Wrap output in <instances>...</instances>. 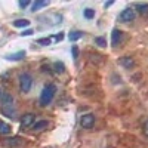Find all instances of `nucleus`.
Returning a JSON list of instances; mask_svg holds the SVG:
<instances>
[{"mask_svg":"<svg viewBox=\"0 0 148 148\" xmlns=\"http://www.w3.org/2000/svg\"><path fill=\"white\" fill-rule=\"evenodd\" d=\"M0 93H2V90H0Z\"/></svg>","mask_w":148,"mask_h":148,"instance_id":"cd10ccee","label":"nucleus"},{"mask_svg":"<svg viewBox=\"0 0 148 148\" xmlns=\"http://www.w3.org/2000/svg\"><path fill=\"white\" fill-rule=\"evenodd\" d=\"M53 39H55L56 42H61V40L64 39V33H59V34H56V36L53 37Z\"/></svg>","mask_w":148,"mask_h":148,"instance_id":"5701e85b","label":"nucleus"},{"mask_svg":"<svg viewBox=\"0 0 148 148\" xmlns=\"http://www.w3.org/2000/svg\"><path fill=\"white\" fill-rule=\"evenodd\" d=\"M117 62H119V65L125 67V68H132V67L135 65V61H133V58H130V56H121Z\"/></svg>","mask_w":148,"mask_h":148,"instance_id":"423d86ee","label":"nucleus"},{"mask_svg":"<svg viewBox=\"0 0 148 148\" xmlns=\"http://www.w3.org/2000/svg\"><path fill=\"white\" fill-rule=\"evenodd\" d=\"M2 113L9 119H14L15 117V108L12 105H2Z\"/></svg>","mask_w":148,"mask_h":148,"instance_id":"9d476101","label":"nucleus"},{"mask_svg":"<svg viewBox=\"0 0 148 148\" xmlns=\"http://www.w3.org/2000/svg\"><path fill=\"white\" fill-rule=\"evenodd\" d=\"M135 16H136V14H135V9L133 8H126V9H123L120 12V15H119V19L121 22H129V21H133Z\"/></svg>","mask_w":148,"mask_h":148,"instance_id":"7ed1b4c3","label":"nucleus"},{"mask_svg":"<svg viewBox=\"0 0 148 148\" xmlns=\"http://www.w3.org/2000/svg\"><path fill=\"white\" fill-rule=\"evenodd\" d=\"M144 135L148 138V120L145 121V125H144Z\"/></svg>","mask_w":148,"mask_h":148,"instance_id":"393cba45","label":"nucleus"},{"mask_svg":"<svg viewBox=\"0 0 148 148\" xmlns=\"http://www.w3.org/2000/svg\"><path fill=\"white\" fill-rule=\"evenodd\" d=\"M83 15H84L86 19H92V18H95V9H92V8H86V9L83 10Z\"/></svg>","mask_w":148,"mask_h":148,"instance_id":"f3484780","label":"nucleus"},{"mask_svg":"<svg viewBox=\"0 0 148 148\" xmlns=\"http://www.w3.org/2000/svg\"><path fill=\"white\" fill-rule=\"evenodd\" d=\"M93 121H95L93 114H84V116H82V119H80V125H82V127H84V129H89V127H92Z\"/></svg>","mask_w":148,"mask_h":148,"instance_id":"39448f33","label":"nucleus"},{"mask_svg":"<svg viewBox=\"0 0 148 148\" xmlns=\"http://www.w3.org/2000/svg\"><path fill=\"white\" fill-rule=\"evenodd\" d=\"M24 58H25V51H19L16 53H12V55H8L6 56L8 61H21Z\"/></svg>","mask_w":148,"mask_h":148,"instance_id":"9b49d317","label":"nucleus"},{"mask_svg":"<svg viewBox=\"0 0 148 148\" xmlns=\"http://www.w3.org/2000/svg\"><path fill=\"white\" fill-rule=\"evenodd\" d=\"M135 8H136L138 12H139V14H142V15H147V14H148V3H144V5L138 3Z\"/></svg>","mask_w":148,"mask_h":148,"instance_id":"a211bd4d","label":"nucleus"},{"mask_svg":"<svg viewBox=\"0 0 148 148\" xmlns=\"http://www.w3.org/2000/svg\"><path fill=\"white\" fill-rule=\"evenodd\" d=\"M95 43L99 47H105L107 46V40L104 39V37H95Z\"/></svg>","mask_w":148,"mask_h":148,"instance_id":"aec40b11","label":"nucleus"},{"mask_svg":"<svg viewBox=\"0 0 148 148\" xmlns=\"http://www.w3.org/2000/svg\"><path fill=\"white\" fill-rule=\"evenodd\" d=\"M31 84H33V77L30 76V74H21V77H19V89L22 93H27L30 92L31 89Z\"/></svg>","mask_w":148,"mask_h":148,"instance_id":"f03ea898","label":"nucleus"},{"mask_svg":"<svg viewBox=\"0 0 148 148\" xmlns=\"http://www.w3.org/2000/svg\"><path fill=\"white\" fill-rule=\"evenodd\" d=\"M0 101H2V105H12L14 104V96L6 92H2L0 93Z\"/></svg>","mask_w":148,"mask_h":148,"instance_id":"1a4fd4ad","label":"nucleus"},{"mask_svg":"<svg viewBox=\"0 0 148 148\" xmlns=\"http://www.w3.org/2000/svg\"><path fill=\"white\" fill-rule=\"evenodd\" d=\"M56 93V86L55 84H47L45 86V89L42 90V95H40V105H47V104H51L52 99H53V96Z\"/></svg>","mask_w":148,"mask_h":148,"instance_id":"f257e3e1","label":"nucleus"},{"mask_svg":"<svg viewBox=\"0 0 148 148\" xmlns=\"http://www.w3.org/2000/svg\"><path fill=\"white\" fill-rule=\"evenodd\" d=\"M121 40H123V33L120 30H117V28L113 30V34H111V43H113V46L120 45Z\"/></svg>","mask_w":148,"mask_h":148,"instance_id":"0eeeda50","label":"nucleus"},{"mask_svg":"<svg viewBox=\"0 0 148 148\" xmlns=\"http://www.w3.org/2000/svg\"><path fill=\"white\" fill-rule=\"evenodd\" d=\"M111 5H113V2H107V3H105V8H108V6H111Z\"/></svg>","mask_w":148,"mask_h":148,"instance_id":"bb28decb","label":"nucleus"},{"mask_svg":"<svg viewBox=\"0 0 148 148\" xmlns=\"http://www.w3.org/2000/svg\"><path fill=\"white\" fill-rule=\"evenodd\" d=\"M49 5V2H45V0H39V2H34L33 6H31V12H36V10H40L42 8H46Z\"/></svg>","mask_w":148,"mask_h":148,"instance_id":"ddd939ff","label":"nucleus"},{"mask_svg":"<svg viewBox=\"0 0 148 148\" xmlns=\"http://www.w3.org/2000/svg\"><path fill=\"white\" fill-rule=\"evenodd\" d=\"M14 25H15L16 28H24V27H28V25H30V21H28V19H16V21L14 22Z\"/></svg>","mask_w":148,"mask_h":148,"instance_id":"2eb2a0df","label":"nucleus"},{"mask_svg":"<svg viewBox=\"0 0 148 148\" xmlns=\"http://www.w3.org/2000/svg\"><path fill=\"white\" fill-rule=\"evenodd\" d=\"M10 126L5 121H0V135H9L10 133Z\"/></svg>","mask_w":148,"mask_h":148,"instance_id":"4468645a","label":"nucleus"},{"mask_svg":"<svg viewBox=\"0 0 148 148\" xmlns=\"http://www.w3.org/2000/svg\"><path fill=\"white\" fill-rule=\"evenodd\" d=\"M47 125H49L47 120H39V121L33 123V130H42V129L47 127Z\"/></svg>","mask_w":148,"mask_h":148,"instance_id":"f8f14e48","label":"nucleus"},{"mask_svg":"<svg viewBox=\"0 0 148 148\" xmlns=\"http://www.w3.org/2000/svg\"><path fill=\"white\" fill-rule=\"evenodd\" d=\"M37 43L42 45V46H47V45L52 43V39H51V37H43V39H39V40H37Z\"/></svg>","mask_w":148,"mask_h":148,"instance_id":"6ab92c4d","label":"nucleus"},{"mask_svg":"<svg viewBox=\"0 0 148 148\" xmlns=\"http://www.w3.org/2000/svg\"><path fill=\"white\" fill-rule=\"evenodd\" d=\"M33 123H34V114H31V113L25 114V116L21 119V126H22V127L33 126Z\"/></svg>","mask_w":148,"mask_h":148,"instance_id":"6e6552de","label":"nucleus"},{"mask_svg":"<svg viewBox=\"0 0 148 148\" xmlns=\"http://www.w3.org/2000/svg\"><path fill=\"white\" fill-rule=\"evenodd\" d=\"M3 147L6 148H18L24 144V139H21L19 136H14V138H8V139H3Z\"/></svg>","mask_w":148,"mask_h":148,"instance_id":"20e7f679","label":"nucleus"},{"mask_svg":"<svg viewBox=\"0 0 148 148\" xmlns=\"http://www.w3.org/2000/svg\"><path fill=\"white\" fill-rule=\"evenodd\" d=\"M18 5H19V8H27L30 5V2H28V0H24V2H19Z\"/></svg>","mask_w":148,"mask_h":148,"instance_id":"b1692460","label":"nucleus"},{"mask_svg":"<svg viewBox=\"0 0 148 148\" xmlns=\"http://www.w3.org/2000/svg\"><path fill=\"white\" fill-rule=\"evenodd\" d=\"M82 37H83V33H82V31H71V33L68 34V39H70L71 42H76V40L82 39Z\"/></svg>","mask_w":148,"mask_h":148,"instance_id":"dca6fc26","label":"nucleus"},{"mask_svg":"<svg viewBox=\"0 0 148 148\" xmlns=\"http://www.w3.org/2000/svg\"><path fill=\"white\" fill-rule=\"evenodd\" d=\"M53 67H55V73H64V64L62 62H55L53 64Z\"/></svg>","mask_w":148,"mask_h":148,"instance_id":"412c9836","label":"nucleus"},{"mask_svg":"<svg viewBox=\"0 0 148 148\" xmlns=\"http://www.w3.org/2000/svg\"><path fill=\"white\" fill-rule=\"evenodd\" d=\"M33 33H34V31L28 28V30H25V31H22V33H21V36H31Z\"/></svg>","mask_w":148,"mask_h":148,"instance_id":"a878e982","label":"nucleus"},{"mask_svg":"<svg viewBox=\"0 0 148 148\" xmlns=\"http://www.w3.org/2000/svg\"><path fill=\"white\" fill-rule=\"evenodd\" d=\"M71 52H73V58H74V59L79 58V47H77V46H73V47H71Z\"/></svg>","mask_w":148,"mask_h":148,"instance_id":"4be33fe9","label":"nucleus"}]
</instances>
